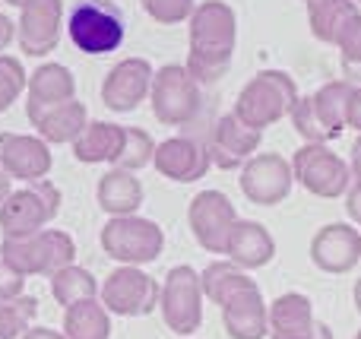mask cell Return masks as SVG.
<instances>
[{"label":"cell","instance_id":"1","mask_svg":"<svg viewBox=\"0 0 361 339\" xmlns=\"http://www.w3.org/2000/svg\"><path fill=\"white\" fill-rule=\"evenodd\" d=\"M238 44V16L225 0H203L187 19V73L209 86L231 67Z\"/></svg>","mask_w":361,"mask_h":339},{"label":"cell","instance_id":"2","mask_svg":"<svg viewBox=\"0 0 361 339\" xmlns=\"http://www.w3.org/2000/svg\"><path fill=\"white\" fill-rule=\"evenodd\" d=\"M76 264V241L61 228H42L29 238H13L0 245V266L10 276H54L57 270Z\"/></svg>","mask_w":361,"mask_h":339},{"label":"cell","instance_id":"3","mask_svg":"<svg viewBox=\"0 0 361 339\" xmlns=\"http://www.w3.org/2000/svg\"><path fill=\"white\" fill-rule=\"evenodd\" d=\"M298 101V86L286 70H260L254 80L244 82V89L235 99V114L250 130H267L276 121L288 118L292 105Z\"/></svg>","mask_w":361,"mask_h":339},{"label":"cell","instance_id":"4","mask_svg":"<svg viewBox=\"0 0 361 339\" xmlns=\"http://www.w3.org/2000/svg\"><path fill=\"white\" fill-rule=\"evenodd\" d=\"M67 35L76 51L89 57L111 54L124 44L127 23L114 0H82L70 10Z\"/></svg>","mask_w":361,"mask_h":339},{"label":"cell","instance_id":"5","mask_svg":"<svg viewBox=\"0 0 361 339\" xmlns=\"http://www.w3.org/2000/svg\"><path fill=\"white\" fill-rule=\"evenodd\" d=\"M57 213H61V190L54 181L44 178V181L10 190V197L0 203V232L6 241L29 238L44 226H51Z\"/></svg>","mask_w":361,"mask_h":339},{"label":"cell","instance_id":"6","mask_svg":"<svg viewBox=\"0 0 361 339\" xmlns=\"http://www.w3.org/2000/svg\"><path fill=\"white\" fill-rule=\"evenodd\" d=\"M99 245L121 266H146L162 257L165 232L143 216H118V219H108L102 226Z\"/></svg>","mask_w":361,"mask_h":339},{"label":"cell","instance_id":"7","mask_svg":"<svg viewBox=\"0 0 361 339\" xmlns=\"http://www.w3.org/2000/svg\"><path fill=\"white\" fill-rule=\"evenodd\" d=\"M149 105L159 124L165 127H187L197 121L200 105H203V89L187 73L184 63H165L156 70L149 89Z\"/></svg>","mask_w":361,"mask_h":339},{"label":"cell","instance_id":"8","mask_svg":"<svg viewBox=\"0 0 361 339\" xmlns=\"http://www.w3.org/2000/svg\"><path fill=\"white\" fill-rule=\"evenodd\" d=\"M292 178L320 200H339L352 187V168L324 143H305L292 159Z\"/></svg>","mask_w":361,"mask_h":339},{"label":"cell","instance_id":"9","mask_svg":"<svg viewBox=\"0 0 361 339\" xmlns=\"http://www.w3.org/2000/svg\"><path fill=\"white\" fill-rule=\"evenodd\" d=\"M203 285H200V273L187 264H178L165 273L162 279V295H159V311L162 321L171 333L190 336L203 323Z\"/></svg>","mask_w":361,"mask_h":339},{"label":"cell","instance_id":"10","mask_svg":"<svg viewBox=\"0 0 361 339\" xmlns=\"http://www.w3.org/2000/svg\"><path fill=\"white\" fill-rule=\"evenodd\" d=\"M162 285L140 266H118L99 285V302L114 317H146L159 308Z\"/></svg>","mask_w":361,"mask_h":339},{"label":"cell","instance_id":"11","mask_svg":"<svg viewBox=\"0 0 361 339\" xmlns=\"http://www.w3.org/2000/svg\"><path fill=\"white\" fill-rule=\"evenodd\" d=\"M238 222V209L222 190H200L187 203V226L206 254H225L228 235Z\"/></svg>","mask_w":361,"mask_h":339},{"label":"cell","instance_id":"12","mask_svg":"<svg viewBox=\"0 0 361 339\" xmlns=\"http://www.w3.org/2000/svg\"><path fill=\"white\" fill-rule=\"evenodd\" d=\"M238 187L254 207H279V203L288 200V194L295 187L292 162L279 152H257L241 168Z\"/></svg>","mask_w":361,"mask_h":339},{"label":"cell","instance_id":"13","mask_svg":"<svg viewBox=\"0 0 361 339\" xmlns=\"http://www.w3.org/2000/svg\"><path fill=\"white\" fill-rule=\"evenodd\" d=\"M152 76H156V70H152V63L146 57H124V61H118L105 73V82H102V105L118 114L137 111L149 99Z\"/></svg>","mask_w":361,"mask_h":339},{"label":"cell","instance_id":"14","mask_svg":"<svg viewBox=\"0 0 361 339\" xmlns=\"http://www.w3.org/2000/svg\"><path fill=\"white\" fill-rule=\"evenodd\" d=\"M63 0H25L19 6L16 42L19 51L29 57H44L61 42Z\"/></svg>","mask_w":361,"mask_h":339},{"label":"cell","instance_id":"15","mask_svg":"<svg viewBox=\"0 0 361 339\" xmlns=\"http://www.w3.org/2000/svg\"><path fill=\"white\" fill-rule=\"evenodd\" d=\"M361 260V232L352 222H330L311 238V264L320 273L343 276L355 270Z\"/></svg>","mask_w":361,"mask_h":339},{"label":"cell","instance_id":"16","mask_svg":"<svg viewBox=\"0 0 361 339\" xmlns=\"http://www.w3.org/2000/svg\"><path fill=\"white\" fill-rule=\"evenodd\" d=\"M51 146L32 133H0V168L10 181L35 184L51 175Z\"/></svg>","mask_w":361,"mask_h":339},{"label":"cell","instance_id":"17","mask_svg":"<svg viewBox=\"0 0 361 339\" xmlns=\"http://www.w3.org/2000/svg\"><path fill=\"white\" fill-rule=\"evenodd\" d=\"M260 130H250L244 127L235 114H222V118L212 124V133L206 140V149H209V162L222 171H241L247 165V159L257 156L260 149Z\"/></svg>","mask_w":361,"mask_h":339},{"label":"cell","instance_id":"18","mask_svg":"<svg viewBox=\"0 0 361 339\" xmlns=\"http://www.w3.org/2000/svg\"><path fill=\"white\" fill-rule=\"evenodd\" d=\"M269 339H336L330 323L314 317V304L301 292H286L269 304Z\"/></svg>","mask_w":361,"mask_h":339},{"label":"cell","instance_id":"19","mask_svg":"<svg viewBox=\"0 0 361 339\" xmlns=\"http://www.w3.org/2000/svg\"><path fill=\"white\" fill-rule=\"evenodd\" d=\"M152 165L162 178L175 184H193L200 178H206L209 171V149H206L203 140L197 137H169L156 146V156Z\"/></svg>","mask_w":361,"mask_h":339},{"label":"cell","instance_id":"20","mask_svg":"<svg viewBox=\"0 0 361 339\" xmlns=\"http://www.w3.org/2000/svg\"><path fill=\"white\" fill-rule=\"evenodd\" d=\"M25 92H29L25 95V118L38 121L44 111L76 99V80L70 73V67H63V63H42L29 76Z\"/></svg>","mask_w":361,"mask_h":339},{"label":"cell","instance_id":"21","mask_svg":"<svg viewBox=\"0 0 361 339\" xmlns=\"http://www.w3.org/2000/svg\"><path fill=\"white\" fill-rule=\"evenodd\" d=\"M222 327L231 339H267L269 336V304L263 302L260 285L241 289L222 304Z\"/></svg>","mask_w":361,"mask_h":339},{"label":"cell","instance_id":"22","mask_svg":"<svg viewBox=\"0 0 361 339\" xmlns=\"http://www.w3.org/2000/svg\"><path fill=\"white\" fill-rule=\"evenodd\" d=\"M225 257L247 273L260 270V266L273 264L276 238L269 235V228L263 226V222L238 219L235 228H231V235H228V245H225Z\"/></svg>","mask_w":361,"mask_h":339},{"label":"cell","instance_id":"23","mask_svg":"<svg viewBox=\"0 0 361 339\" xmlns=\"http://www.w3.org/2000/svg\"><path fill=\"white\" fill-rule=\"evenodd\" d=\"M127 127L111 121H89L86 130L73 140V159L82 165H114L124 149Z\"/></svg>","mask_w":361,"mask_h":339},{"label":"cell","instance_id":"24","mask_svg":"<svg viewBox=\"0 0 361 339\" xmlns=\"http://www.w3.org/2000/svg\"><path fill=\"white\" fill-rule=\"evenodd\" d=\"M95 200H99L102 213H108V219H118V216H137L140 207H143V181H140L133 171L111 168L99 178Z\"/></svg>","mask_w":361,"mask_h":339},{"label":"cell","instance_id":"25","mask_svg":"<svg viewBox=\"0 0 361 339\" xmlns=\"http://www.w3.org/2000/svg\"><path fill=\"white\" fill-rule=\"evenodd\" d=\"M352 89L355 86L349 80H330L311 92V111L330 140H339L345 130V101H349Z\"/></svg>","mask_w":361,"mask_h":339},{"label":"cell","instance_id":"26","mask_svg":"<svg viewBox=\"0 0 361 339\" xmlns=\"http://www.w3.org/2000/svg\"><path fill=\"white\" fill-rule=\"evenodd\" d=\"M89 124V111L82 101H63V105L44 111L38 121H32L35 127V137H42L44 143H73Z\"/></svg>","mask_w":361,"mask_h":339},{"label":"cell","instance_id":"27","mask_svg":"<svg viewBox=\"0 0 361 339\" xmlns=\"http://www.w3.org/2000/svg\"><path fill=\"white\" fill-rule=\"evenodd\" d=\"M200 285H203V295L209 298L212 304H219V308H222V304L228 302L235 292L254 289L257 283L250 279L247 270L235 266L231 260H212V264H206L203 273H200Z\"/></svg>","mask_w":361,"mask_h":339},{"label":"cell","instance_id":"28","mask_svg":"<svg viewBox=\"0 0 361 339\" xmlns=\"http://www.w3.org/2000/svg\"><path fill=\"white\" fill-rule=\"evenodd\" d=\"M358 10L355 0H307V25L311 35L324 44H336L343 25L349 23Z\"/></svg>","mask_w":361,"mask_h":339},{"label":"cell","instance_id":"29","mask_svg":"<svg viewBox=\"0 0 361 339\" xmlns=\"http://www.w3.org/2000/svg\"><path fill=\"white\" fill-rule=\"evenodd\" d=\"M61 333L67 339H111V314L99 298H89L63 311Z\"/></svg>","mask_w":361,"mask_h":339},{"label":"cell","instance_id":"30","mask_svg":"<svg viewBox=\"0 0 361 339\" xmlns=\"http://www.w3.org/2000/svg\"><path fill=\"white\" fill-rule=\"evenodd\" d=\"M51 295H54V302L67 311L80 302L99 298V279H95L86 266L70 264V266H63V270H57L54 276H51Z\"/></svg>","mask_w":361,"mask_h":339},{"label":"cell","instance_id":"31","mask_svg":"<svg viewBox=\"0 0 361 339\" xmlns=\"http://www.w3.org/2000/svg\"><path fill=\"white\" fill-rule=\"evenodd\" d=\"M38 298L19 295L10 302H0V339H19L29 327H35Z\"/></svg>","mask_w":361,"mask_h":339},{"label":"cell","instance_id":"32","mask_svg":"<svg viewBox=\"0 0 361 339\" xmlns=\"http://www.w3.org/2000/svg\"><path fill=\"white\" fill-rule=\"evenodd\" d=\"M156 140L143 130V127H127V137H124V149H121L118 162L111 168H124V171H133L137 175L140 168L152 165V156H156Z\"/></svg>","mask_w":361,"mask_h":339},{"label":"cell","instance_id":"33","mask_svg":"<svg viewBox=\"0 0 361 339\" xmlns=\"http://www.w3.org/2000/svg\"><path fill=\"white\" fill-rule=\"evenodd\" d=\"M336 48H339V63H343V73L352 86H361V13L349 19L343 25L336 38Z\"/></svg>","mask_w":361,"mask_h":339},{"label":"cell","instance_id":"34","mask_svg":"<svg viewBox=\"0 0 361 339\" xmlns=\"http://www.w3.org/2000/svg\"><path fill=\"white\" fill-rule=\"evenodd\" d=\"M25 86H29V73H25L23 61L0 54V114L10 111V105L25 92Z\"/></svg>","mask_w":361,"mask_h":339},{"label":"cell","instance_id":"35","mask_svg":"<svg viewBox=\"0 0 361 339\" xmlns=\"http://www.w3.org/2000/svg\"><path fill=\"white\" fill-rule=\"evenodd\" d=\"M140 6L159 25H178L190 19V13L197 10V0H140Z\"/></svg>","mask_w":361,"mask_h":339},{"label":"cell","instance_id":"36","mask_svg":"<svg viewBox=\"0 0 361 339\" xmlns=\"http://www.w3.org/2000/svg\"><path fill=\"white\" fill-rule=\"evenodd\" d=\"M343 200H345L343 207H345V213H349L352 226H361V184L358 181H352V187L345 190Z\"/></svg>","mask_w":361,"mask_h":339},{"label":"cell","instance_id":"37","mask_svg":"<svg viewBox=\"0 0 361 339\" xmlns=\"http://www.w3.org/2000/svg\"><path fill=\"white\" fill-rule=\"evenodd\" d=\"M345 127L361 133V86L352 89L349 101H345Z\"/></svg>","mask_w":361,"mask_h":339},{"label":"cell","instance_id":"38","mask_svg":"<svg viewBox=\"0 0 361 339\" xmlns=\"http://www.w3.org/2000/svg\"><path fill=\"white\" fill-rule=\"evenodd\" d=\"M13 42H16V23L6 13H0V51H6Z\"/></svg>","mask_w":361,"mask_h":339},{"label":"cell","instance_id":"39","mask_svg":"<svg viewBox=\"0 0 361 339\" xmlns=\"http://www.w3.org/2000/svg\"><path fill=\"white\" fill-rule=\"evenodd\" d=\"M349 168H352V181L361 184V133L352 143V152H349Z\"/></svg>","mask_w":361,"mask_h":339},{"label":"cell","instance_id":"40","mask_svg":"<svg viewBox=\"0 0 361 339\" xmlns=\"http://www.w3.org/2000/svg\"><path fill=\"white\" fill-rule=\"evenodd\" d=\"M19 339H67V336L54 327H29Z\"/></svg>","mask_w":361,"mask_h":339},{"label":"cell","instance_id":"41","mask_svg":"<svg viewBox=\"0 0 361 339\" xmlns=\"http://www.w3.org/2000/svg\"><path fill=\"white\" fill-rule=\"evenodd\" d=\"M10 178H6V171L4 168H0V203H4L6 200V197H10Z\"/></svg>","mask_w":361,"mask_h":339},{"label":"cell","instance_id":"42","mask_svg":"<svg viewBox=\"0 0 361 339\" xmlns=\"http://www.w3.org/2000/svg\"><path fill=\"white\" fill-rule=\"evenodd\" d=\"M352 302H355V311L361 314V279H355V289H352Z\"/></svg>","mask_w":361,"mask_h":339},{"label":"cell","instance_id":"43","mask_svg":"<svg viewBox=\"0 0 361 339\" xmlns=\"http://www.w3.org/2000/svg\"><path fill=\"white\" fill-rule=\"evenodd\" d=\"M6 4H10V6H23L25 0H6Z\"/></svg>","mask_w":361,"mask_h":339},{"label":"cell","instance_id":"44","mask_svg":"<svg viewBox=\"0 0 361 339\" xmlns=\"http://www.w3.org/2000/svg\"><path fill=\"white\" fill-rule=\"evenodd\" d=\"M355 339H361V330H358V333H355Z\"/></svg>","mask_w":361,"mask_h":339},{"label":"cell","instance_id":"45","mask_svg":"<svg viewBox=\"0 0 361 339\" xmlns=\"http://www.w3.org/2000/svg\"><path fill=\"white\" fill-rule=\"evenodd\" d=\"M355 4H361V0H355Z\"/></svg>","mask_w":361,"mask_h":339},{"label":"cell","instance_id":"46","mask_svg":"<svg viewBox=\"0 0 361 339\" xmlns=\"http://www.w3.org/2000/svg\"><path fill=\"white\" fill-rule=\"evenodd\" d=\"M305 4H307V0H305Z\"/></svg>","mask_w":361,"mask_h":339}]
</instances>
